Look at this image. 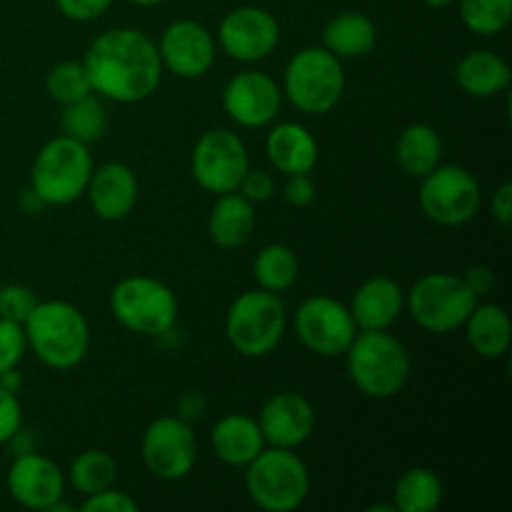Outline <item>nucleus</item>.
Returning a JSON list of instances; mask_svg holds the SVG:
<instances>
[{
    "mask_svg": "<svg viewBox=\"0 0 512 512\" xmlns=\"http://www.w3.org/2000/svg\"><path fill=\"white\" fill-rule=\"evenodd\" d=\"M93 93L115 103H140L158 90L163 78L158 45L135 28L105 30L83 58Z\"/></svg>",
    "mask_w": 512,
    "mask_h": 512,
    "instance_id": "nucleus-1",
    "label": "nucleus"
},
{
    "mask_svg": "<svg viewBox=\"0 0 512 512\" xmlns=\"http://www.w3.org/2000/svg\"><path fill=\"white\" fill-rule=\"evenodd\" d=\"M25 340L48 368L70 370L83 363L90 348V328L85 315L65 300H45L35 305L23 323Z\"/></svg>",
    "mask_w": 512,
    "mask_h": 512,
    "instance_id": "nucleus-2",
    "label": "nucleus"
},
{
    "mask_svg": "<svg viewBox=\"0 0 512 512\" xmlns=\"http://www.w3.org/2000/svg\"><path fill=\"white\" fill-rule=\"evenodd\" d=\"M345 360L353 385L368 398H393L410 380L408 348L388 330H358Z\"/></svg>",
    "mask_w": 512,
    "mask_h": 512,
    "instance_id": "nucleus-3",
    "label": "nucleus"
},
{
    "mask_svg": "<svg viewBox=\"0 0 512 512\" xmlns=\"http://www.w3.org/2000/svg\"><path fill=\"white\" fill-rule=\"evenodd\" d=\"M245 490L258 508L293 512L310 493V473L288 448H263L245 465Z\"/></svg>",
    "mask_w": 512,
    "mask_h": 512,
    "instance_id": "nucleus-4",
    "label": "nucleus"
},
{
    "mask_svg": "<svg viewBox=\"0 0 512 512\" xmlns=\"http://www.w3.org/2000/svg\"><path fill=\"white\" fill-rule=\"evenodd\" d=\"M288 328V313L278 293L248 290L238 295L225 315V335L230 345L245 358H265L283 340Z\"/></svg>",
    "mask_w": 512,
    "mask_h": 512,
    "instance_id": "nucleus-5",
    "label": "nucleus"
},
{
    "mask_svg": "<svg viewBox=\"0 0 512 512\" xmlns=\"http://www.w3.org/2000/svg\"><path fill=\"white\" fill-rule=\"evenodd\" d=\"M93 175V155L88 145L70 135H58L38 150L30 173V188L45 205H68L85 195Z\"/></svg>",
    "mask_w": 512,
    "mask_h": 512,
    "instance_id": "nucleus-6",
    "label": "nucleus"
},
{
    "mask_svg": "<svg viewBox=\"0 0 512 512\" xmlns=\"http://www.w3.org/2000/svg\"><path fill=\"white\" fill-rule=\"evenodd\" d=\"M343 90V63L323 45L298 50L285 68L283 93L300 113H330L343 98Z\"/></svg>",
    "mask_w": 512,
    "mask_h": 512,
    "instance_id": "nucleus-7",
    "label": "nucleus"
},
{
    "mask_svg": "<svg viewBox=\"0 0 512 512\" xmlns=\"http://www.w3.org/2000/svg\"><path fill=\"white\" fill-rule=\"evenodd\" d=\"M110 310L123 328L148 338L168 333L178 318V298L160 280L148 275L123 278L110 293Z\"/></svg>",
    "mask_w": 512,
    "mask_h": 512,
    "instance_id": "nucleus-8",
    "label": "nucleus"
},
{
    "mask_svg": "<svg viewBox=\"0 0 512 512\" xmlns=\"http://www.w3.org/2000/svg\"><path fill=\"white\" fill-rule=\"evenodd\" d=\"M405 305L420 328L430 333H453L463 328L470 310L478 305V295L458 275L428 273L413 285Z\"/></svg>",
    "mask_w": 512,
    "mask_h": 512,
    "instance_id": "nucleus-9",
    "label": "nucleus"
},
{
    "mask_svg": "<svg viewBox=\"0 0 512 512\" xmlns=\"http://www.w3.org/2000/svg\"><path fill=\"white\" fill-rule=\"evenodd\" d=\"M190 168H193L195 183L208 193H235L240 188L243 175L250 170L248 148H245L243 138L233 130H208L195 143Z\"/></svg>",
    "mask_w": 512,
    "mask_h": 512,
    "instance_id": "nucleus-10",
    "label": "nucleus"
},
{
    "mask_svg": "<svg viewBox=\"0 0 512 512\" xmlns=\"http://www.w3.org/2000/svg\"><path fill=\"white\" fill-rule=\"evenodd\" d=\"M420 208L433 223L458 228L480 208V183L460 165H438L420 185Z\"/></svg>",
    "mask_w": 512,
    "mask_h": 512,
    "instance_id": "nucleus-11",
    "label": "nucleus"
},
{
    "mask_svg": "<svg viewBox=\"0 0 512 512\" xmlns=\"http://www.w3.org/2000/svg\"><path fill=\"white\" fill-rule=\"evenodd\" d=\"M295 333L300 343L320 358H338L358 335V325L348 305L328 295H315L295 310Z\"/></svg>",
    "mask_w": 512,
    "mask_h": 512,
    "instance_id": "nucleus-12",
    "label": "nucleus"
},
{
    "mask_svg": "<svg viewBox=\"0 0 512 512\" xmlns=\"http://www.w3.org/2000/svg\"><path fill=\"white\" fill-rule=\"evenodd\" d=\"M140 455H143L145 468L155 478L170 480V483L183 480L198 460L193 428L188 420L173 418V415L153 420L143 433Z\"/></svg>",
    "mask_w": 512,
    "mask_h": 512,
    "instance_id": "nucleus-13",
    "label": "nucleus"
},
{
    "mask_svg": "<svg viewBox=\"0 0 512 512\" xmlns=\"http://www.w3.org/2000/svg\"><path fill=\"white\" fill-rule=\"evenodd\" d=\"M280 43V25L265 8L240 5L230 10L218 28V45L228 58L240 63L265 60Z\"/></svg>",
    "mask_w": 512,
    "mask_h": 512,
    "instance_id": "nucleus-14",
    "label": "nucleus"
},
{
    "mask_svg": "<svg viewBox=\"0 0 512 512\" xmlns=\"http://www.w3.org/2000/svg\"><path fill=\"white\" fill-rule=\"evenodd\" d=\"M283 90L270 75L245 70L233 75L223 90V108L240 128H265L280 113Z\"/></svg>",
    "mask_w": 512,
    "mask_h": 512,
    "instance_id": "nucleus-15",
    "label": "nucleus"
},
{
    "mask_svg": "<svg viewBox=\"0 0 512 512\" xmlns=\"http://www.w3.org/2000/svg\"><path fill=\"white\" fill-rule=\"evenodd\" d=\"M158 55L163 68L178 78H200L213 68L215 40L198 20H175L160 35Z\"/></svg>",
    "mask_w": 512,
    "mask_h": 512,
    "instance_id": "nucleus-16",
    "label": "nucleus"
},
{
    "mask_svg": "<svg viewBox=\"0 0 512 512\" xmlns=\"http://www.w3.org/2000/svg\"><path fill=\"white\" fill-rule=\"evenodd\" d=\"M63 470L35 450L15 455L8 470V493L18 505L28 510H50L63 500Z\"/></svg>",
    "mask_w": 512,
    "mask_h": 512,
    "instance_id": "nucleus-17",
    "label": "nucleus"
},
{
    "mask_svg": "<svg viewBox=\"0 0 512 512\" xmlns=\"http://www.w3.org/2000/svg\"><path fill=\"white\" fill-rule=\"evenodd\" d=\"M260 433L270 448L295 450L313 435L315 408L305 395L285 390L273 395L260 410Z\"/></svg>",
    "mask_w": 512,
    "mask_h": 512,
    "instance_id": "nucleus-18",
    "label": "nucleus"
},
{
    "mask_svg": "<svg viewBox=\"0 0 512 512\" xmlns=\"http://www.w3.org/2000/svg\"><path fill=\"white\" fill-rule=\"evenodd\" d=\"M85 195L98 218L118 223L128 218L138 203V178L125 163H105L93 170Z\"/></svg>",
    "mask_w": 512,
    "mask_h": 512,
    "instance_id": "nucleus-19",
    "label": "nucleus"
},
{
    "mask_svg": "<svg viewBox=\"0 0 512 512\" xmlns=\"http://www.w3.org/2000/svg\"><path fill=\"white\" fill-rule=\"evenodd\" d=\"M405 308V293L393 278H370L355 290L350 315L358 330H388L398 323Z\"/></svg>",
    "mask_w": 512,
    "mask_h": 512,
    "instance_id": "nucleus-20",
    "label": "nucleus"
},
{
    "mask_svg": "<svg viewBox=\"0 0 512 512\" xmlns=\"http://www.w3.org/2000/svg\"><path fill=\"white\" fill-rule=\"evenodd\" d=\"M265 153L273 168L283 175L310 173L318 163V140L305 125L280 123L265 140Z\"/></svg>",
    "mask_w": 512,
    "mask_h": 512,
    "instance_id": "nucleus-21",
    "label": "nucleus"
},
{
    "mask_svg": "<svg viewBox=\"0 0 512 512\" xmlns=\"http://www.w3.org/2000/svg\"><path fill=\"white\" fill-rule=\"evenodd\" d=\"M210 443H213L215 455L225 465H233V468H245L265 448V438L260 433L258 420L238 413L225 415L215 423Z\"/></svg>",
    "mask_w": 512,
    "mask_h": 512,
    "instance_id": "nucleus-22",
    "label": "nucleus"
},
{
    "mask_svg": "<svg viewBox=\"0 0 512 512\" xmlns=\"http://www.w3.org/2000/svg\"><path fill=\"white\" fill-rule=\"evenodd\" d=\"M255 228V210L245 195L235 193L220 195L213 213L208 218V233L218 248L235 250L243 248Z\"/></svg>",
    "mask_w": 512,
    "mask_h": 512,
    "instance_id": "nucleus-23",
    "label": "nucleus"
},
{
    "mask_svg": "<svg viewBox=\"0 0 512 512\" xmlns=\"http://www.w3.org/2000/svg\"><path fill=\"white\" fill-rule=\"evenodd\" d=\"M463 328L470 348H473L480 358L498 360L510 350L512 325L508 313H505L500 305H475V308L470 310L468 320L463 323Z\"/></svg>",
    "mask_w": 512,
    "mask_h": 512,
    "instance_id": "nucleus-24",
    "label": "nucleus"
},
{
    "mask_svg": "<svg viewBox=\"0 0 512 512\" xmlns=\"http://www.w3.org/2000/svg\"><path fill=\"white\" fill-rule=\"evenodd\" d=\"M455 80L470 98H493L510 85V65L498 53L475 50L460 60Z\"/></svg>",
    "mask_w": 512,
    "mask_h": 512,
    "instance_id": "nucleus-25",
    "label": "nucleus"
},
{
    "mask_svg": "<svg viewBox=\"0 0 512 512\" xmlns=\"http://www.w3.org/2000/svg\"><path fill=\"white\" fill-rule=\"evenodd\" d=\"M378 30L375 23L363 13H340L325 25L323 48H328L335 58H360L375 48Z\"/></svg>",
    "mask_w": 512,
    "mask_h": 512,
    "instance_id": "nucleus-26",
    "label": "nucleus"
},
{
    "mask_svg": "<svg viewBox=\"0 0 512 512\" xmlns=\"http://www.w3.org/2000/svg\"><path fill=\"white\" fill-rule=\"evenodd\" d=\"M395 158L410 178H425L443 160V140L438 130L425 123L408 125L395 145Z\"/></svg>",
    "mask_w": 512,
    "mask_h": 512,
    "instance_id": "nucleus-27",
    "label": "nucleus"
},
{
    "mask_svg": "<svg viewBox=\"0 0 512 512\" xmlns=\"http://www.w3.org/2000/svg\"><path fill=\"white\" fill-rule=\"evenodd\" d=\"M443 503V483L428 468H413L395 483V510L433 512Z\"/></svg>",
    "mask_w": 512,
    "mask_h": 512,
    "instance_id": "nucleus-28",
    "label": "nucleus"
},
{
    "mask_svg": "<svg viewBox=\"0 0 512 512\" xmlns=\"http://www.w3.org/2000/svg\"><path fill=\"white\" fill-rule=\"evenodd\" d=\"M118 478V465L105 450H83L70 463L68 480L80 495H95L105 488H113Z\"/></svg>",
    "mask_w": 512,
    "mask_h": 512,
    "instance_id": "nucleus-29",
    "label": "nucleus"
},
{
    "mask_svg": "<svg viewBox=\"0 0 512 512\" xmlns=\"http://www.w3.org/2000/svg\"><path fill=\"white\" fill-rule=\"evenodd\" d=\"M60 125H63V135H70V138L90 145L103 138L105 128H108V115H105L98 95L90 93L85 98L63 105Z\"/></svg>",
    "mask_w": 512,
    "mask_h": 512,
    "instance_id": "nucleus-30",
    "label": "nucleus"
},
{
    "mask_svg": "<svg viewBox=\"0 0 512 512\" xmlns=\"http://www.w3.org/2000/svg\"><path fill=\"white\" fill-rule=\"evenodd\" d=\"M255 280L263 290L270 293H283L298 280V258L288 245H265L253 263Z\"/></svg>",
    "mask_w": 512,
    "mask_h": 512,
    "instance_id": "nucleus-31",
    "label": "nucleus"
},
{
    "mask_svg": "<svg viewBox=\"0 0 512 512\" xmlns=\"http://www.w3.org/2000/svg\"><path fill=\"white\" fill-rule=\"evenodd\" d=\"M460 18L470 33L498 35L512 20V0H460Z\"/></svg>",
    "mask_w": 512,
    "mask_h": 512,
    "instance_id": "nucleus-32",
    "label": "nucleus"
},
{
    "mask_svg": "<svg viewBox=\"0 0 512 512\" xmlns=\"http://www.w3.org/2000/svg\"><path fill=\"white\" fill-rule=\"evenodd\" d=\"M45 90L60 105H68L93 93V85L85 73V65L68 60V63H58L55 68H50V73L45 75Z\"/></svg>",
    "mask_w": 512,
    "mask_h": 512,
    "instance_id": "nucleus-33",
    "label": "nucleus"
},
{
    "mask_svg": "<svg viewBox=\"0 0 512 512\" xmlns=\"http://www.w3.org/2000/svg\"><path fill=\"white\" fill-rule=\"evenodd\" d=\"M35 305H38V298L28 285L10 283L0 288V318L3 320L23 325L35 310Z\"/></svg>",
    "mask_w": 512,
    "mask_h": 512,
    "instance_id": "nucleus-34",
    "label": "nucleus"
},
{
    "mask_svg": "<svg viewBox=\"0 0 512 512\" xmlns=\"http://www.w3.org/2000/svg\"><path fill=\"white\" fill-rule=\"evenodd\" d=\"M25 348H28V340H25L23 325L0 318V373L18 368Z\"/></svg>",
    "mask_w": 512,
    "mask_h": 512,
    "instance_id": "nucleus-35",
    "label": "nucleus"
},
{
    "mask_svg": "<svg viewBox=\"0 0 512 512\" xmlns=\"http://www.w3.org/2000/svg\"><path fill=\"white\" fill-rule=\"evenodd\" d=\"M83 512H138L140 505L130 498L128 493L115 488H105L100 493L88 495L85 503L80 505Z\"/></svg>",
    "mask_w": 512,
    "mask_h": 512,
    "instance_id": "nucleus-36",
    "label": "nucleus"
},
{
    "mask_svg": "<svg viewBox=\"0 0 512 512\" xmlns=\"http://www.w3.org/2000/svg\"><path fill=\"white\" fill-rule=\"evenodd\" d=\"M23 425V408L18 395L0 390V445L8 443Z\"/></svg>",
    "mask_w": 512,
    "mask_h": 512,
    "instance_id": "nucleus-37",
    "label": "nucleus"
},
{
    "mask_svg": "<svg viewBox=\"0 0 512 512\" xmlns=\"http://www.w3.org/2000/svg\"><path fill=\"white\" fill-rule=\"evenodd\" d=\"M240 195L250 200V203H265V200L273 198L275 193V180L270 178V173L265 170H248L240 180Z\"/></svg>",
    "mask_w": 512,
    "mask_h": 512,
    "instance_id": "nucleus-38",
    "label": "nucleus"
},
{
    "mask_svg": "<svg viewBox=\"0 0 512 512\" xmlns=\"http://www.w3.org/2000/svg\"><path fill=\"white\" fill-rule=\"evenodd\" d=\"M55 3H58V10L65 18L88 23V20L100 18L113 5V0H55Z\"/></svg>",
    "mask_w": 512,
    "mask_h": 512,
    "instance_id": "nucleus-39",
    "label": "nucleus"
},
{
    "mask_svg": "<svg viewBox=\"0 0 512 512\" xmlns=\"http://www.w3.org/2000/svg\"><path fill=\"white\" fill-rule=\"evenodd\" d=\"M315 198V185L313 180L308 178V173H300V175H288V183H285V200L290 205H310Z\"/></svg>",
    "mask_w": 512,
    "mask_h": 512,
    "instance_id": "nucleus-40",
    "label": "nucleus"
},
{
    "mask_svg": "<svg viewBox=\"0 0 512 512\" xmlns=\"http://www.w3.org/2000/svg\"><path fill=\"white\" fill-rule=\"evenodd\" d=\"M493 215L503 228L512 223V183H503L493 195Z\"/></svg>",
    "mask_w": 512,
    "mask_h": 512,
    "instance_id": "nucleus-41",
    "label": "nucleus"
},
{
    "mask_svg": "<svg viewBox=\"0 0 512 512\" xmlns=\"http://www.w3.org/2000/svg\"><path fill=\"white\" fill-rule=\"evenodd\" d=\"M463 280L468 283V288L473 290L475 295H485L495 285L493 270L485 268V265H475V268H470L468 273H465Z\"/></svg>",
    "mask_w": 512,
    "mask_h": 512,
    "instance_id": "nucleus-42",
    "label": "nucleus"
},
{
    "mask_svg": "<svg viewBox=\"0 0 512 512\" xmlns=\"http://www.w3.org/2000/svg\"><path fill=\"white\" fill-rule=\"evenodd\" d=\"M178 413L183 420H198L205 413V398L200 393H185L178 405Z\"/></svg>",
    "mask_w": 512,
    "mask_h": 512,
    "instance_id": "nucleus-43",
    "label": "nucleus"
},
{
    "mask_svg": "<svg viewBox=\"0 0 512 512\" xmlns=\"http://www.w3.org/2000/svg\"><path fill=\"white\" fill-rule=\"evenodd\" d=\"M20 208H23V213H28V215H38V213H43L48 205H45V200L40 198L33 188H28L23 195H20Z\"/></svg>",
    "mask_w": 512,
    "mask_h": 512,
    "instance_id": "nucleus-44",
    "label": "nucleus"
},
{
    "mask_svg": "<svg viewBox=\"0 0 512 512\" xmlns=\"http://www.w3.org/2000/svg\"><path fill=\"white\" fill-rule=\"evenodd\" d=\"M20 388H23V378H20V373H15V368L0 373V390H8V393L18 395Z\"/></svg>",
    "mask_w": 512,
    "mask_h": 512,
    "instance_id": "nucleus-45",
    "label": "nucleus"
},
{
    "mask_svg": "<svg viewBox=\"0 0 512 512\" xmlns=\"http://www.w3.org/2000/svg\"><path fill=\"white\" fill-rule=\"evenodd\" d=\"M370 512H395L393 503H383V505H370Z\"/></svg>",
    "mask_w": 512,
    "mask_h": 512,
    "instance_id": "nucleus-46",
    "label": "nucleus"
},
{
    "mask_svg": "<svg viewBox=\"0 0 512 512\" xmlns=\"http://www.w3.org/2000/svg\"><path fill=\"white\" fill-rule=\"evenodd\" d=\"M425 3H428L430 8H448V5L455 3V0H425Z\"/></svg>",
    "mask_w": 512,
    "mask_h": 512,
    "instance_id": "nucleus-47",
    "label": "nucleus"
},
{
    "mask_svg": "<svg viewBox=\"0 0 512 512\" xmlns=\"http://www.w3.org/2000/svg\"><path fill=\"white\" fill-rule=\"evenodd\" d=\"M130 3L143 5V8H150V5H160V3H163V0H130Z\"/></svg>",
    "mask_w": 512,
    "mask_h": 512,
    "instance_id": "nucleus-48",
    "label": "nucleus"
}]
</instances>
